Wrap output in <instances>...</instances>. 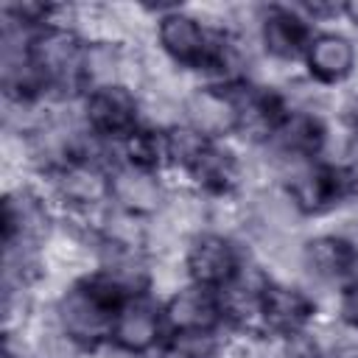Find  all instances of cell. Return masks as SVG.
I'll return each mask as SVG.
<instances>
[{"label":"cell","mask_w":358,"mask_h":358,"mask_svg":"<svg viewBox=\"0 0 358 358\" xmlns=\"http://www.w3.org/2000/svg\"><path fill=\"white\" fill-rule=\"evenodd\" d=\"M336 310H338V322L358 333V280L347 282L344 288H338V302H336Z\"/></svg>","instance_id":"20"},{"label":"cell","mask_w":358,"mask_h":358,"mask_svg":"<svg viewBox=\"0 0 358 358\" xmlns=\"http://www.w3.org/2000/svg\"><path fill=\"white\" fill-rule=\"evenodd\" d=\"M168 199L171 193L165 190L159 173L140 171L123 162H115L109 168V201L115 210L151 221L165 210Z\"/></svg>","instance_id":"14"},{"label":"cell","mask_w":358,"mask_h":358,"mask_svg":"<svg viewBox=\"0 0 358 358\" xmlns=\"http://www.w3.org/2000/svg\"><path fill=\"white\" fill-rule=\"evenodd\" d=\"M313 34V22L296 6H266L257 17V42L277 64L302 62Z\"/></svg>","instance_id":"12"},{"label":"cell","mask_w":358,"mask_h":358,"mask_svg":"<svg viewBox=\"0 0 358 358\" xmlns=\"http://www.w3.org/2000/svg\"><path fill=\"white\" fill-rule=\"evenodd\" d=\"M243 266L246 263L241 249L224 232L204 229L185 243L182 271L190 285H199L207 291H224L241 274Z\"/></svg>","instance_id":"7"},{"label":"cell","mask_w":358,"mask_h":358,"mask_svg":"<svg viewBox=\"0 0 358 358\" xmlns=\"http://www.w3.org/2000/svg\"><path fill=\"white\" fill-rule=\"evenodd\" d=\"M126 299L129 296L109 274L92 268L59 294L53 305V324L76 350L98 352L101 347H109L115 313Z\"/></svg>","instance_id":"1"},{"label":"cell","mask_w":358,"mask_h":358,"mask_svg":"<svg viewBox=\"0 0 358 358\" xmlns=\"http://www.w3.org/2000/svg\"><path fill=\"white\" fill-rule=\"evenodd\" d=\"M157 48L168 62H173L179 70H196L204 73L213 56L215 31L204 25L196 14L185 8H165L157 14L154 22Z\"/></svg>","instance_id":"6"},{"label":"cell","mask_w":358,"mask_h":358,"mask_svg":"<svg viewBox=\"0 0 358 358\" xmlns=\"http://www.w3.org/2000/svg\"><path fill=\"white\" fill-rule=\"evenodd\" d=\"M302 64L310 81H316L319 87H336L352 78L358 67V50L355 42L341 31H316L308 42Z\"/></svg>","instance_id":"15"},{"label":"cell","mask_w":358,"mask_h":358,"mask_svg":"<svg viewBox=\"0 0 358 358\" xmlns=\"http://www.w3.org/2000/svg\"><path fill=\"white\" fill-rule=\"evenodd\" d=\"M355 358H358V352H355Z\"/></svg>","instance_id":"25"},{"label":"cell","mask_w":358,"mask_h":358,"mask_svg":"<svg viewBox=\"0 0 358 358\" xmlns=\"http://www.w3.org/2000/svg\"><path fill=\"white\" fill-rule=\"evenodd\" d=\"M199 193L215 201H227L243 182V162L241 157L221 145V143H207V148L196 157V162L185 171Z\"/></svg>","instance_id":"17"},{"label":"cell","mask_w":358,"mask_h":358,"mask_svg":"<svg viewBox=\"0 0 358 358\" xmlns=\"http://www.w3.org/2000/svg\"><path fill=\"white\" fill-rule=\"evenodd\" d=\"M120 145V159L123 165L140 168V171H151L159 173L168 165V148H165V126H151L143 123L134 134H129Z\"/></svg>","instance_id":"18"},{"label":"cell","mask_w":358,"mask_h":358,"mask_svg":"<svg viewBox=\"0 0 358 358\" xmlns=\"http://www.w3.org/2000/svg\"><path fill=\"white\" fill-rule=\"evenodd\" d=\"M56 229L50 201L31 185L8 187L3 196V249L17 257H42Z\"/></svg>","instance_id":"3"},{"label":"cell","mask_w":358,"mask_h":358,"mask_svg":"<svg viewBox=\"0 0 358 358\" xmlns=\"http://www.w3.org/2000/svg\"><path fill=\"white\" fill-rule=\"evenodd\" d=\"M299 263L310 280L344 288L358 280V241L347 232H322L302 243Z\"/></svg>","instance_id":"13"},{"label":"cell","mask_w":358,"mask_h":358,"mask_svg":"<svg viewBox=\"0 0 358 358\" xmlns=\"http://www.w3.org/2000/svg\"><path fill=\"white\" fill-rule=\"evenodd\" d=\"M282 193L291 199L299 215H327L352 199V171L338 162L316 159L285 168Z\"/></svg>","instance_id":"4"},{"label":"cell","mask_w":358,"mask_h":358,"mask_svg":"<svg viewBox=\"0 0 358 358\" xmlns=\"http://www.w3.org/2000/svg\"><path fill=\"white\" fill-rule=\"evenodd\" d=\"M168 333H210L224 327V310L218 291L199 285H182L162 302Z\"/></svg>","instance_id":"16"},{"label":"cell","mask_w":358,"mask_h":358,"mask_svg":"<svg viewBox=\"0 0 358 358\" xmlns=\"http://www.w3.org/2000/svg\"><path fill=\"white\" fill-rule=\"evenodd\" d=\"M6 358H28V355H6Z\"/></svg>","instance_id":"24"},{"label":"cell","mask_w":358,"mask_h":358,"mask_svg":"<svg viewBox=\"0 0 358 358\" xmlns=\"http://www.w3.org/2000/svg\"><path fill=\"white\" fill-rule=\"evenodd\" d=\"M165 338H168V324H165L162 302H157L151 294L131 296L117 308L112 324V341H109L112 350L134 358H148L151 352L162 350Z\"/></svg>","instance_id":"8"},{"label":"cell","mask_w":358,"mask_h":358,"mask_svg":"<svg viewBox=\"0 0 358 358\" xmlns=\"http://www.w3.org/2000/svg\"><path fill=\"white\" fill-rule=\"evenodd\" d=\"M316 319L313 296L288 280L268 277L260 288V333L285 338L305 333Z\"/></svg>","instance_id":"11"},{"label":"cell","mask_w":358,"mask_h":358,"mask_svg":"<svg viewBox=\"0 0 358 358\" xmlns=\"http://www.w3.org/2000/svg\"><path fill=\"white\" fill-rule=\"evenodd\" d=\"M341 14H344L352 25H358V3H344V6H341Z\"/></svg>","instance_id":"22"},{"label":"cell","mask_w":358,"mask_h":358,"mask_svg":"<svg viewBox=\"0 0 358 358\" xmlns=\"http://www.w3.org/2000/svg\"><path fill=\"white\" fill-rule=\"evenodd\" d=\"M352 171V199L358 201V168H350Z\"/></svg>","instance_id":"23"},{"label":"cell","mask_w":358,"mask_h":358,"mask_svg":"<svg viewBox=\"0 0 358 358\" xmlns=\"http://www.w3.org/2000/svg\"><path fill=\"white\" fill-rule=\"evenodd\" d=\"M143 101L126 84L87 90L78 101V117L90 137L101 143H123L143 126Z\"/></svg>","instance_id":"5"},{"label":"cell","mask_w":358,"mask_h":358,"mask_svg":"<svg viewBox=\"0 0 358 358\" xmlns=\"http://www.w3.org/2000/svg\"><path fill=\"white\" fill-rule=\"evenodd\" d=\"M87 39L70 22H50L25 34V59L48 87V92H81V67Z\"/></svg>","instance_id":"2"},{"label":"cell","mask_w":358,"mask_h":358,"mask_svg":"<svg viewBox=\"0 0 358 358\" xmlns=\"http://www.w3.org/2000/svg\"><path fill=\"white\" fill-rule=\"evenodd\" d=\"M182 123L218 143L229 134H238L241 109H238V84H199L185 92L179 101Z\"/></svg>","instance_id":"9"},{"label":"cell","mask_w":358,"mask_h":358,"mask_svg":"<svg viewBox=\"0 0 358 358\" xmlns=\"http://www.w3.org/2000/svg\"><path fill=\"white\" fill-rule=\"evenodd\" d=\"M327 140H330L327 123L322 120V115L316 109L291 106L288 115L274 129V134L268 137L266 148L274 154V159L282 168H291V165L324 159Z\"/></svg>","instance_id":"10"},{"label":"cell","mask_w":358,"mask_h":358,"mask_svg":"<svg viewBox=\"0 0 358 358\" xmlns=\"http://www.w3.org/2000/svg\"><path fill=\"white\" fill-rule=\"evenodd\" d=\"M344 117H347V123H350V131L358 134V92L347 101V106H344Z\"/></svg>","instance_id":"21"},{"label":"cell","mask_w":358,"mask_h":358,"mask_svg":"<svg viewBox=\"0 0 358 358\" xmlns=\"http://www.w3.org/2000/svg\"><path fill=\"white\" fill-rule=\"evenodd\" d=\"M159 352L165 358H224V338H221V330L168 333Z\"/></svg>","instance_id":"19"}]
</instances>
